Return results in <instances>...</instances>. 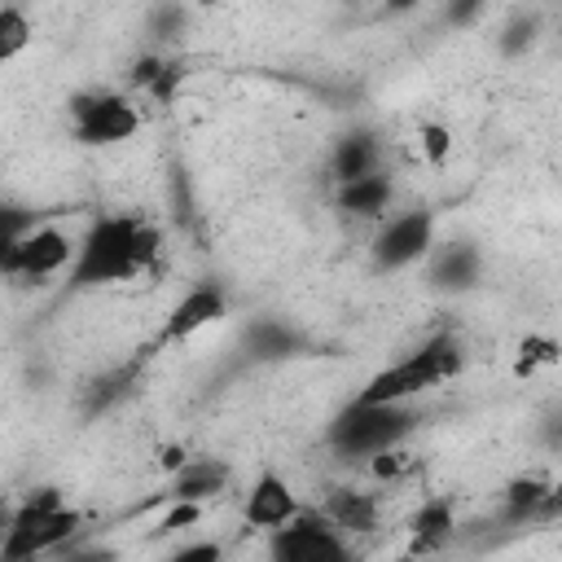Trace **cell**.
I'll use <instances>...</instances> for the list:
<instances>
[{
    "mask_svg": "<svg viewBox=\"0 0 562 562\" xmlns=\"http://www.w3.org/2000/svg\"><path fill=\"white\" fill-rule=\"evenodd\" d=\"M75 259V237L57 224H35L18 246L13 255L4 259L0 277H26V281H44V277H57L66 272Z\"/></svg>",
    "mask_w": 562,
    "mask_h": 562,
    "instance_id": "cell-9",
    "label": "cell"
},
{
    "mask_svg": "<svg viewBox=\"0 0 562 562\" xmlns=\"http://www.w3.org/2000/svg\"><path fill=\"white\" fill-rule=\"evenodd\" d=\"M224 316H228V290H224L220 281H193V285L167 307L158 334L149 338V351H167V347L193 338L198 329H206V325H215V321H224Z\"/></svg>",
    "mask_w": 562,
    "mask_h": 562,
    "instance_id": "cell-8",
    "label": "cell"
},
{
    "mask_svg": "<svg viewBox=\"0 0 562 562\" xmlns=\"http://www.w3.org/2000/svg\"><path fill=\"white\" fill-rule=\"evenodd\" d=\"M57 562H119V549L110 544H88V540H75L57 553Z\"/></svg>",
    "mask_w": 562,
    "mask_h": 562,
    "instance_id": "cell-26",
    "label": "cell"
},
{
    "mask_svg": "<svg viewBox=\"0 0 562 562\" xmlns=\"http://www.w3.org/2000/svg\"><path fill=\"white\" fill-rule=\"evenodd\" d=\"M562 509V492L540 479V474H518L509 487H505V509L501 518L509 527H531V522H553Z\"/></svg>",
    "mask_w": 562,
    "mask_h": 562,
    "instance_id": "cell-13",
    "label": "cell"
},
{
    "mask_svg": "<svg viewBox=\"0 0 562 562\" xmlns=\"http://www.w3.org/2000/svg\"><path fill=\"white\" fill-rule=\"evenodd\" d=\"M465 369V347L457 334H430L422 347H413L404 360L378 369L351 400L360 404H413L417 395H426L430 386L457 378Z\"/></svg>",
    "mask_w": 562,
    "mask_h": 562,
    "instance_id": "cell-2",
    "label": "cell"
},
{
    "mask_svg": "<svg viewBox=\"0 0 562 562\" xmlns=\"http://www.w3.org/2000/svg\"><path fill=\"white\" fill-rule=\"evenodd\" d=\"M35 224H40V220H35L31 206H22V202H0V268H4V259L13 255V246H18Z\"/></svg>",
    "mask_w": 562,
    "mask_h": 562,
    "instance_id": "cell-21",
    "label": "cell"
},
{
    "mask_svg": "<svg viewBox=\"0 0 562 562\" xmlns=\"http://www.w3.org/2000/svg\"><path fill=\"white\" fill-rule=\"evenodd\" d=\"M299 509H303V505H299L294 487H290L277 470H259L255 483L246 487V501H241V518H246L250 527H259V531H277V527H285Z\"/></svg>",
    "mask_w": 562,
    "mask_h": 562,
    "instance_id": "cell-12",
    "label": "cell"
},
{
    "mask_svg": "<svg viewBox=\"0 0 562 562\" xmlns=\"http://www.w3.org/2000/svg\"><path fill=\"white\" fill-rule=\"evenodd\" d=\"M426 277L439 294H470L483 277V255L474 241H435L426 255Z\"/></svg>",
    "mask_w": 562,
    "mask_h": 562,
    "instance_id": "cell-11",
    "label": "cell"
},
{
    "mask_svg": "<svg viewBox=\"0 0 562 562\" xmlns=\"http://www.w3.org/2000/svg\"><path fill=\"white\" fill-rule=\"evenodd\" d=\"M395 202V184L386 171H373V176H360V180H347V184H334V206L342 215H356V220H382Z\"/></svg>",
    "mask_w": 562,
    "mask_h": 562,
    "instance_id": "cell-17",
    "label": "cell"
},
{
    "mask_svg": "<svg viewBox=\"0 0 562 562\" xmlns=\"http://www.w3.org/2000/svg\"><path fill=\"white\" fill-rule=\"evenodd\" d=\"M184 22H189V9H180V4H154V9L145 13L149 35H158V40L180 35V31H184Z\"/></svg>",
    "mask_w": 562,
    "mask_h": 562,
    "instance_id": "cell-24",
    "label": "cell"
},
{
    "mask_svg": "<svg viewBox=\"0 0 562 562\" xmlns=\"http://www.w3.org/2000/svg\"><path fill=\"white\" fill-rule=\"evenodd\" d=\"M540 364H558V338H549V334H527V338L518 342L514 373L527 378V373H536Z\"/></svg>",
    "mask_w": 562,
    "mask_h": 562,
    "instance_id": "cell-22",
    "label": "cell"
},
{
    "mask_svg": "<svg viewBox=\"0 0 562 562\" xmlns=\"http://www.w3.org/2000/svg\"><path fill=\"white\" fill-rule=\"evenodd\" d=\"M342 536L347 531H373L378 527V496L373 492H351V487H342V492H334L329 496V505L321 509Z\"/></svg>",
    "mask_w": 562,
    "mask_h": 562,
    "instance_id": "cell-18",
    "label": "cell"
},
{
    "mask_svg": "<svg viewBox=\"0 0 562 562\" xmlns=\"http://www.w3.org/2000/svg\"><path fill=\"white\" fill-rule=\"evenodd\" d=\"M233 479V465L220 457H189L180 470H171V505H206L215 501Z\"/></svg>",
    "mask_w": 562,
    "mask_h": 562,
    "instance_id": "cell-14",
    "label": "cell"
},
{
    "mask_svg": "<svg viewBox=\"0 0 562 562\" xmlns=\"http://www.w3.org/2000/svg\"><path fill=\"white\" fill-rule=\"evenodd\" d=\"M162 259V233L140 215H97L88 233L75 241V259L66 268V290H101L119 281H136L154 272Z\"/></svg>",
    "mask_w": 562,
    "mask_h": 562,
    "instance_id": "cell-1",
    "label": "cell"
},
{
    "mask_svg": "<svg viewBox=\"0 0 562 562\" xmlns=\"http://www.w3.org/2000/svg\"><path fill=\"white\" fill-rule=\"evenodd\" d=\"M430 246H435V211L413 206V211L382 220V228L373 233V246H369V263H373V272H404V268L422 263L430 255Z\"/></svg>",
    "mask_w": 562,
    "mask_h": 562,
    "instance_id": "cell-7",
    "label": "cell"
},
{
    "mask_svg": "<svg viewBox=\"0 0 562 562\" xmlns=\"http://www.w3.org/2000/svg\"><path fill=\"white\" fill-rule=\"evenodd\" d=\"M132 88H140V92H149V97L167 101V97H171V88H176V66H171V61H162L158 53H145V57H136V61H132Z\"/></svg>",
    "mask_w": 562,
    "mask_h": 562,
    "instance_id": "cell-19",
    "label": "cell"
},
{
    "mask_svg": "<svg viewBox=\"0 0 562 562\" xmlns=\"http://www.w3.org/2000/svg\"><path fill=\"white\" fill-rule=\"evenodd\" d=\"M263 562H356L347 536L325 518L299 509L285 527L268 531V553Z\"/></svg>",
    "mask_w": 562,
    "mask_h": 562,
    "instance_id": "cell-6",
    "label": "cell"
},
{
    "mask_svg": "<svg viewBox=\"0 0 562 562\" xmlns=\"http://www.w3.org/2000/svg\"><path fill=\"white\" fill-rule=\"evenodd\" d=\"M382 171V145L369 127H351L334 140L329 149V176L334 184H347V180H360V176H373Z\"/></svg>",
    "mask_w": 562,
    "mask_h": 562,
    "instance_id": "cell-15",
    "label": "cell"
},
{
    "mask_svg": "<svg viewBox=\"0 0 562 562\" xmlns=\"http://www.w3.org/2000/svg\"><path fill=\"white\" fill-rule=\"evenodd\" d=\"M536 35H540V13H514L501 31V48L505 53H527L536 44Z\"/></svg>",
    "mask_w": 562,
    "mask_h": 562,
    "instance_id": "cell-23",
    "label": "cell"
},
{
    "mask_svg": "<svg viewBox=\"0 0 562 562\" xmlns=\"http://www.w3.org/2000/svg\"><path fill=\"white\" fill-rule=\"evenodd\" d=\"M417 426H422V413L413 404H360V400H347L329 417L325 443L342 461H360V457L373 461V457L400 448Z\"/></svg>",
    "mask_w": 562,
    "mask_h": 562,
    "instance_id": "cell-4",
    "label": "cell"
},
{
    "mask_svg": "<svg viewBox=\"0 0 562 562\" xmlns=\"http://www.w3.org/2000/svg\"><path fill=\"white\" fill-rule=\"evenodd\" d=\"M79 527L83 514L66 505L61 487H31L22 501H13V522L0 540V562H35L44 553H61L66 544H75Z\"/></svg>",
    "mask_w": 562,
    "mask_h": 562,
    "instance_id": "cell-3",
    "label": "cell"
},
{
    "mask_svg": "<svg viewBox=\"0 0 562 562\" xmlns=\"http://www.w3.org/2000/svg\"><path fill=\"white\" fill-rule=\"evenodd\" d=\"M417 140H422V154H426L430 162H443V158H448V149H452V136H448V127H443V123H422Z\"/></svg>",
    "mask_w": 562,
    "mask_h": 562,
    "instance_id": "cell-25",
    "label": "cell"
},
{
    "mask_svg": "<svg viewBox=\"0 0 562 562\" xmlns=\"http://www.w3.org/2000/svg\"><path fill=\"white\" fill-rule=\"evenodd\" d=\"M9 522H13V496H4V492H0V540H4Z\"/></svg>",
    "mask_w": 562,
    "mask_h": 562,
    "instance_id": "cell-29",
    "label": "cell"
},
{
    "mask_svg": "<svg viewBox=\"0 0 562 562\" xmlns=\"http://www.w3.org/2000/svg\"><path fill=\"white\" fill-rule=\"evenodd\" d=\"M198 518H202V505H171V509L162 514L158 531H176V527H189V522H198Z\"/></svg>",
    "mask_w": 562,
    "mask_h": 562,
    "instance_id": "cell-28",
    "label": "cell"
},
{
    "mask_svg": "<svg viewBox=\"0 0 562 562\" xmlns=\"http://www.w3.org/2000/svg\"><path fill=\"white\" fill-rule=\"evenodd\" d=\"M241 351L250 364H285V360H299V356H312V338L285 321V316H250L246 329H241Z\"/></svg>",
    "mask_w": 562,
    "mask_h": 562,
    "instance_id": "cell-10",
    "label": "cell"
},
{
    "mask_svg": "<svg viewBox=\"0 0 562 562\" xmlns=\"http://www.w3.org/2000/svg\"><path fill=\"white\" fill-rule=\"evenodd\" d=\"M70 136L88 149H105V145H123L140 132V110L127 92L114 88H88L75 92L70 101Z\"/></svg>",
    "mask_w": 562,
    "mask_h": 562,
    "instance_id": "cell-5",
    "label": "cell"
},
{
    "mask_svg": "<svg viewBox=\"0 0 562 562\" xmlns=\"http://www.w3.org/2000/svg\"><path fill=\"white\" fill-rule=\"evenodd\" d=\"M167 562H224V544L220 540H189L176 553H167Z\"/></svg>",
    "mask_w": 562,
    "mask_h": 562,
    "instance_id": "cell-27",
    "label": "cell"
},
{
    "mask_svg": "<svg viewBox=\"0 0 562 562\" xmlns=\"http://www.w3.org/2000/svg\"><path fill=\"white\" fill-rule=\"evenodd\" d=\"M457 536V505L448 496H430L422 501V509L408 518V553H439L448 540Z\"/></svg>",
    "mask_w": 562,
    "mask_h": 562,
    "instance_id": "cell-16",
    "label": "cell"
},
{
    "mask_svg": "<svg viewBox=\"0 0 562 562\" xmlns=\"http://www.w3.org/2000/svg\"><path fill=\"white\" fill-rule=\"evenodd\" d=\"M31 35H35V26H31L26 9L0 4V66H9L13 57H22L26 44H31Z\"/></svg>",
    "mask_w": 562,
    "mask_h": 562,
    "instance_id": "cell-20",
    "label": "cell"
}]
</instances>
